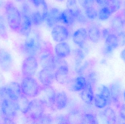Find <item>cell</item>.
Instances as JSON below:
<instances>
[{
	"mask_svg": "<svg viewBox=\"0 0 125 124\" xmlns=\"http://www.w3.org/2000/svg\"><path fill=\"white\" fill-rule=\"evenodd\" d=\"M7 20L11 30L18 33L22 20V15L17 7L11 1H8L4 6Z\"/></svg>",
	"mask_w": 125,
	"mask_h": 124,
	"instance_id": "obj_1",
	"label": "cell"
},
{
	"mask_svg": "<svg viewBox=\"0 0 125 124\" xmlns=\"http://www.w3.org/2000/svg\"><path fill=\"white\" fill-rule=\"evenodd\" d=\"M23 94L27 97H37L40 92L42 86L33 77H23L21 84Z\"/></svg>",
	"mask_w": 125,
	"mask_h": 124,
	"instance_id": "obj_2",
	"label": "cell"
},
{
	"mask_svg": "<svg viewBox=\"0 0 125 124\" xmlns=\"http://www.w3.org/2000/svg\"><path fill=\"white\" fill-rule=\"evenodd\" d=\"M46 107L42 100L39 99H34L30 101L24 114L28 118L35 123L44 114Z\"/></svg>",
	"mask_w": 125,
	"mask_h": 124,
	"instance_id": "obj_3",
	"label": "cell"
},
{
	"mask_svg": "<svg viewBox=\"0 0 125 124\" xmlns=\"http://www.w3.org/2000/svg\"><path fill=\"white\" fill-rule=\"evenodd\" d=\"M40 37L38 34L31 37H27L21 46V49L28 56L36 57L42 48Z\"/></svg>",
	"mask_w": 125,
	"mask_h": 124,
	"instance_id": "obj_4",
	"label": "cell"
},
{
	"mask_svg": "<svg viewBox=\"0 0 125 124\" xmlns=\"http://www.w3.org/2000/svg\"><path fill=\"white\" fill-rule=\"evenodd\" d=\"M1 107L5 121L12 122L17 117L19 110L15 101L7 99L2 100Z\"/></svg>",
	"mask_w": 125,
	"mask_h": 124,
	"instance_id": "obj_5",
	"label": "cell"
},
{
	"mask_svg": "<svg viewBox=\"0 0 125 124\" xmlns=\"http://www.w3.org/2000/svg\"><path fill=\"white\" fill-rule=\"evenodd\" d=\"M39 60L42 68H50L55 69L52 49L50 47L42 46L38 54Z\"/></svg>",
	"mask_w": 125,
	"mask_h": 124,
	"instance_id": "obj_6",
	"label": "cell"
},
{
	"mask_svg": "<svg viewBox=\"0 0 125 124\" xmlns=\"http://www.w3.org/2000/svg\"><path fill=\"white\" fill-rule=\"evenodd\" d=\"M56 94L51 86H43L38 96V99L44 103L46 107L51 108L55 105Z\"/></svg>",
	"mask_w": 125,
	"mask_h": 124,
	"instance_id": "obj_7",
	"label": "cell"
},
{
	"mask_svg": "<svg viewBox=\"0 0 125 124\" xmlns=\"http://www.w3.org/2000/svg\"><path fill=\"white\" fill-rule=\"evenodd\" d=\"M38 62L36 57L28 56L23 61L22 71L23 77H33L37 71Z\"/></svg>",
	"mask_w": 125,
	"mask_h": 124,
	"instance_id": "obj_8",
	"label": "cell"
},
{
	"mask_svg": "<svg viewBox=\"0 0 125 124\" xmlns=\"http://www.w3.org/2000/svg\"><path fill=\"white\" fill-rule=\"evenodd\" d=\"M68 29L62 25H57L52 28L51 35L53 41L58 43L66 41L69 36Z\"/></svg>",
	"mask_w": 125,
	"mask_h": 124,
	"instance_id": "obj_9",
	"label": "cell"
},
{
	"mask_svg": "<svg viewBox=\"0 0 125 124\" xmlns=\"http://www.w3.org/2000/svg\"><path fill=\"white\" fill-rule=\"evenodd\" d=\"M55 71L53 68H45L40 71L38 78L43 86H51L55 79Z\"/></svg>",
	"mask_w": 125,
	"mask_h": 124,
	"instance_id": "obj_10",
	"label": "cell"
},
{
	"mask_svg": "<svg viewBox=\"0 0 125 124\" xmlns=\"http://www.w3.org/2000/svg\"><path fill=\"white\" fill-rule=\"evenodd\" d=\"M13 59L10 53L4 49L0 50V68L3 71H9L12 66Z\"/></svg>",
	"mask_w": 125,
	"mask_h": 124,
	"instance_id": "obj_11",
	"label": "cell"
},
{
	"mask_svg": "<svg viewBox=\"0 0 125 124\" xmlns=\"http://www.w3.org/2000/svg\"><path fill=\"white\" fill-rule=\"evenodd\" d=\"M62 11L58 8L53 7L48 11L45 21L48 27L52 28L61 22V16Z\"/></svg>",
	"mask_w": 125,
	"mask_h": 124,
	"instance_id": "obj_12",
	"label": "cell"
},
{
	"mask_svg": "<svg viewBox=\"0 0 125 124\" xmlns=\"http://www.w3.org/2000/svg\"><path fill=\"white\" fill-rule=\"evenodd\" d=\"M87 38V31L84 28H79L73 34V41L74 43L81 48H83Z\"/></svg>",
	"mask_w": 125,
	"mask_h": 124,
	"instance_id": "obj_13",
	"label": "cell"
},
{
	"mask_svg": "<svg viewBox=\"0 0 125 124\" xmlns=\"http://www.w3.org/2000/svg\"><path fill=\"white\" fill-rule=\"evenodd\" d=\"M69 90L73 91H82L84 89L87 84V81L85 78L80 76L74 79L69 80L67 83Z\"/></svg>",
	"mask_w": 125,
	"mask_h": 124,
	"instance_id": "obj_14",
	"label": "cell"
},
{
	"mask_svg": "<svg viewBox=\"0 0 125 124\" xmlns=\"http://www.w3.org/2000/svg\"><path fill=\"white\" fill-rule=\"evenodd\" d=\"M55 79L58 83L62 84L67 83L70 80V74L67 65L60 66L55 71Z\"/></svg>",
	"mask_w": 125,
	"mask_h": 124,
	"instance_id": "obj_15",
	"label": "cell"
},
{
	"mask_svg": "<svg viewBox=\"0 0 125 124\" xmlns=\"http://www.w3.org/2000/svg\"><path fill=\"white\" fill-rule=\"evenodd\" d=\"M21 15L22 20L18 33L22 35L28 37L30 36L31 32L32 22L30 16L23 14Z\"/></svg>",
	"mask_w": 125,
	"mask_h": 124,
	"instance_id": "obj_16",
	"label": "cell"
},
{
	"mask_svg": "<svg viewBox=\"0 0 125 124\" xmlns=\"http://www.w3.org/2000/svg\"><path fill=\"white\" fill-rule=\"evenodd\" d=\"M75 17L74 10L67 8L62 11L61 22L66 26H72L75 22Z\"/></svg>",
	"mask_w": 125,
	"mask_h": 124,
	"instance_id": "obj_17",
	"label": "cell"
},
{
	"mask_svg": "<svg viewBox=\"0 0 125 124\" xmlns=\"http://www.w3.org/2000/svg\"><path fill=\"white\" fill-rule=\"evenodd\" d=\"M55 51L57 57L63 59L67 57L70 54V47L67 42H60L55 46Z\"/></svg>",
	"mask_w": 125,
	"mask_h": 124,
	"instance_id": "obj_18",
	"label": "cell"
},
{
	"mask_svg": "<svg viewBox=\"0 0 125 124\" xmlns=\"http://www.w3.org/2000/svg\"><path fill=\"white\" fill-rule=\"evenodd\" d=\"M81 97L84 102L87 104H91L94 100V92L92 86L89 83L87 82L85 88L82 91Z\"/></svg>",
	"mask_w": 125,
	"mask_h": 124,
	"instance_id": "obj_19",
	"label": "cell"
},
{
	"mask_svg": "<svg viewBox=\"0 0 125 124\" xmlns=\"http://www.w3.org/2000/svg\"><path fill=\"white\" fill-rule=\"evenodd\" d=\"M19 97L8 85L0 89V98L1 100L7 99L16 102Z\"/></svg>",
	"mask_w": 125,
	"mask_h": 124,
	"instance_id": "obj_20",
	"label": "cell"
},
{
	"mask_svg": "<svg viewBox=\"0 0 125 124\" xmlns=\"http://www.w3.org/2000/svg\"><path fill=\"white\" fill-rule=\"evenodd\" d=\"M68 102V97L64 92H60L56 94L55 105L58 110L64 109L67 105Z\"/></svg>",
	"mask_w": 125,
	"mask_h": 124,
	"instance_id": "obj_21",
	"label": "cell"
},
{
	"mask_svg": "<svg viewBox=\"0 0 125 124\" xmlns=\"http://www.w3.org/2000/svg\"><path fill=\"white\" fill-rule=\"evenodd\" d=\"M88 38L93 43H97L100 40L101 33L100 28L95 25L90 26L87 31Z\"/></svg>",
	"mask_w": 125,
	"mask_h": 124,
	"instance_id": "obj_22",
	"label": "cell"
},
{
	"mask_svg": "<svg viewBox=\"0 0 125 124\" xmlns=\"http://www.w3.org/2000/svg\"><path fill=\"white\" fill-rule=\"evenodd\" d=\"M119 46L117 35L110 34L105 39V50L108 53H110Z\"/></svg>",
	"mask_w": 125,
	"mask_h": 124,
	"instance_id": "obj_23",
	"label": "cell"
},
{
	"mask_svg": "<svg viewBox=\"0 0 125 124\" xmlns=\"http://www.w3.org/2000/svg\"><path fill=\"white\" fill-rule=\"evenodd\" d=\"M112 101L116 104L119 102L121 96V88L119 84L115 83L109 87Z\"/></svg>",
	"mask_w": 125,
	"mask_h": 124,
	"instance_id": "obj_24",
	"label": "cell"
},
{
	"mask_svg": "<svg viewBox=\"0 0 125 124\" xmlns=\"http://www.w3.org/2000/svg\"><path fill=\"white\" fill-rule=\"evenodd\" d=\"M83 114L78 110L72 111L66 116L68 124H82Z\"/></svg>",
	"mask_w": 125,
	"mask_h": 124,
	"instance_id": "obj_25",
	"label": "cell"
},
{
	"mask_svg": "<svg viewBox=\"0 0 125 124\" xmlns=\"http://www.w3.org/2000/svg\"><path fill=\"white\" fill-rule=\"evenodd\" d=\"M30 102L27 97L22 93L18 97L16 101L19 111L23 113H25L28 107Z\"/></svg>",
	"mask_w": 125,
	"mask_h": 124,
	"instance_id": "obj_26",
	"label": "cell"
},
{
	"mask_svg": "<svg viewBox=\"0 0 125 124\" xmlns=\"http://www.w3.org/2000/svg\"><path fill=\"white\" fill-rule=\"evenodd\" d=\"M125 24L124 20L119 13L117 14L112 19L111 22L112 28L115 31H119L122 29Z\"/></svg>",
	"mask_w": 125,
	"mask_h": 124,
	"instance_id": "obj_27",
	"label": "cell"
},
{
	"mask_svg": "<svg viewBox=\"0 0 125 124\" xmlns=\"http://www.w3.org/2000/svg\"><path fill=\"white\" fill-rule=\"evenodd\" d=\"M30 17L32 24L36 26L40 25L44 22V21H45L42 13L36 9L35 11L31 12Z\"/></svg>",
	"mask_w": 125,
	"mask_h": 124,
	"instance_id": "obj_28",
	"label": "cell"
},
{
	"mask_svg": "<svg viewBox=\"0 0 125 124\" xmlns=\"http://www.w3.org/2000/svg\"><path fill=\"white\" fill-rule=\"evenodd\" d=\"M104 116L108 124H115L116 121L117 117L115 112L111 108L108 107L104 112Z\"/></svg>",
	"mask_w": 125,
	"mask_h": 124,
	"instance_id": "obj_29",
	"label": "cell"
},
{
	"mask_svg": "<svg viewBox=\"0 0 125 124\" xmlns=\"http://www.w3.org/2000/svg\"><path fill=\"white\" fill-rule=\"evenodd\" d=\"M94 101L95 106L98 108H104L108 105L107 99L100 93L95 95Z\"/></svg>",
	"mask_w": 125,
	"mask_h": 124,
	"instance_id": "obj_30",
	"label": "cell"
},
{
	"mask_svg": "<svg viewBox=\"0 0 125 124\" xmlns=\"http://www.w3.org/2000/svg\"><path fill=\"white\" fill-rule=\"evenodd\" d=\"M120 0H107L106 6L112 14L117 11L121 7Z\"/></svg>",
	"mask_w": 125,
	"mask_h": 124,
	"instance_id": "obj_31",
	"label": "cell"
},
{
	"mask_svg": "<svg viewBox=\"0 0 125 124\" xmlns=\"http://www.w3.org/2000/svg\"><path fill=\"white\" fill-rule=\"evenodd\" d=\"M84 13L87 18L90 20H94L98 17L97 11L92 6L84 9Z\"/></svg>",
	"mask_w": 125,
	"mask_h": 124,
	"instance_id": "obj_32",
	"label": "cell"
},
{
	"mask_svg": "<svg viewBox=\"0 0 125 124\" xmlns=\"http://www.w3.org/2000/svg\"><path fill=\"white\" fill-rule=\"evenodd\" d=\"M111 14V12L108 8L105 6L102 7L100 9L98 14V17L100 20L105 21L110 17Z\"/></svg>",
	"mask_w": 125,
	"mask_h": 124,
	"instance_id": "obj_33",
	"label": "cell"
},
{
	"mask_svg": "<svg viewBox=\"0 0 125 124\" xmlns=\"http://www.w3.org/2000/svg\"><path fill=\"white\" fill-rule=\"evenodd\" d=\"M0 37L3 39H7L8 38L7 29L4 18L0 15Z\"/></svg>",
	"mask_w": 125,
	"mask_h": 124,
	"instance_id": "obj_34",
	"label": "cell"
},
{
	"mask_svg": "<svg viewBox=\"0 0 125 124\" xmlns=\"http://www.w3.org/2000/svg\"><path fill=\"white\" fill-rule=\"evenodd\" d=\"M74 11L76 21L81 24H85L87 23V18L84 15L80 9L77 8Z\"/></svg>",
	"mask_w": 125,
	"mask_h": 124,
	"instance_id": "obj_35",
	"label": "cell"
},
{
	"mask_svg": "<svg viewBox=\"0 0 125 124\" xmlns=\"http://www.w3.org/2000/svg\"><path fill=\"white\" fill-rule=\"evenodd\" d=\"M97 119L96 116L92 114H84L82 124H97Z\"/></svg>",
	"mask_w": 125,
	"mask_h": 124,
	"instance_id": "obj_36",
	"label": "cell"
},
{
	"mask_svg": "<svg viewBox=\"0 0 125 124\" xmlns=\"http://www.w3.org/2000/svg\"><path fill=\"white\" fill-rule=\"evenodd\" d=\"M54 122V118L50 115L44 114L34 123L40 124H51Z\"/></svg>",
	"mask_w": 125,
	"mask_h": 124,
	"instance_id": "obj_37",
	"label": "cell"
},
{
	"mask_svg": "<svg viewBox=\"0 0 125 124\" xmlns=\"http://www.w3.org/2000/svg\"><path fill=\"white\" fill-rule=\"evenodd\" d=\"M100 94H101L103 96H104L106 99H107L108 103V105L110 104L112 101L111 98V93L109 88H108L106 86H103L101 89Z\"/></svg>",
	"mask_w": 125,
	"mask_h": 124,
	"instance_id": "obj_38",
	"label": "cell"
},
{
	"mask_svg": "<svg viewBox=\"0 0 125 124\" xmlns=\"http://www.w3.org/2000/svg\"><path fill=\"white\" fill-rule=\"evenodd\" d=\"M21 14L27 15L30 16L31 14V9L28 3L25 2L22 4L21 9Z\"/></svg>",
	"mask_w": 125,
	"mask_h": 124,
	"instance_id": "obj_39",
	"label": "cell"
},
{
	"mask_svg": "<svg viewBox=\"0 0 125 124\" xmlns=\"http://www.w3.org/2000/svg\"><path fill=\"white\" fill-rule=\"evenodd\" d=\"M94 1L95 0H78L79 5L84 9L93 6Z\"/></svg>",
	"mask_w": 125,
	"mask_h": 124,
	"instance_id": "obj_40",
	"label": "cell"
},
{
	"mask_svg": "<svg viewBox=\"0 0 125 124\" xmlns=\"http://www.w3.org/2000/svg\"><path fill=\"white\" fill-rule=\"evenodd\" d=\"M66 6L67 8L75 10L78 8L77 0H67Z\"/></svg>",
	"mask_w": 125,
	"mask_h": 124,
	"instance_id": "obj_41",
	"label": "cell"
},
{
	"mask_svg": "<svg viewBox=\"0 0 125 124\" xmlns=\"http://www.w3.org/2000/svg\"><path fill=\"white\" fill-rule=\"evenodd\" d=\"M54 121L59 124H68L67 116L63 115L56 116L54 118Z\"/></svg>",
	"mask_w": 125,
	"mask_h": 124,
	"instance_id": "obj_42",
	"label": "cell"
},
{
	"mask_svg": "<svg viewBox=\"0 0 125 124\" xmlns=\"http://www.w3.org/2000/svg\"><path fill=\"white\" fill-rule=\"evenodd\" d=\"M119 46H124L125 45V33L123 31L119 33L117 35Z\"/></svg>",
	"mask_w": 125,
	"mask_h": 124,
	"instance_id": "obj_43",
	"label": "cell"
},
{
	"mask_svg": "<svg viewBox=\"0 0 125 124\" xmlns=\"http://www.w3.org/2000/svg\"><path fill=\"white\" fill-rule=\"evenodd\" d=\"M30 1L36 8L40 7L46 3L45 0H30Z\"/></svg>",
	"mask_w": 125,
	"mask_h": 124,
	"instance_id": "obj_44",
	"label": "cell"
},
{
	"mask_svg": "<svg viewBox=\"0 0 125 124\" xmlns=\"http://www.w3.org/2000/svg\"><path fill=\"white\" fill-rule=\"evenodd\" d=\"M120 115L122 118L125 121V104H123L120 107Z\"/></svg>",
	"mask_w": 125,
	"mask_h": 124,
	"instance_id": "obj_45",
	"label": "cell"
},
{
	"mask_svg": "<svg viewBox=\"0 0 125 124\" xmlns=\"http://www.w3.org/2000/svg\"><path fill=\"white\" fill-rule=\"evenodd\" d=\"M97 3L101 7L106 6L107 0H95Z\"/></svg>",
	"mask_w": 125,
	"mask_h": 124,
	"instance_id": "obj_46",
	"label": "cell"
},
{
	"mask_svg": "<svg viewBox=\"0 0 125 124\" xmlns=\"http://www.w3.org/2000/svg\"><path fill=\"white\" fill-rule=\"evenodd\" d=\"M110 32L108 29H104L102 31V35L104 38L106 39L107 36L110 35Z\"/></svg>",
	"mask_w": 125,
	"mask_h": 124,
	"instance_id": "obj_47",
	"label": "cell"
},
{
	"mask_svg": "<svg viewBox=\"0 0 125 124\" xmlns=\"http://www.w3.org/2000/svg\"><path fill=\"white\" fill-rule=\"evenodd\" d=\"M121 56L122 59L125 63V49L122 51V52H121Z\"/></svg>",
	"mask_w": 125,
	"mask_h": 124,
	"instance_id": "obj_48",
	"label": "cell"
},
{
	"mask_svg": "<svg viewBox=\"0 0 125 124\" xmlns=\"http://www.w3.org/2000/svg\"><path fill=\"white\" fill-rule=\"evenodd\" d=\"M3 4V0H0V8L2 7Z\"/></svg>",
	"mask_w": 125,
	"mask_h": 124,
	"instance_id": "obj_49",
	"label": "cell"
},
{
	"mask_svg": "<svg viewBox=\"0 0 125 124\" xmlns=\"http://www.w3.org/2000/svg\"><path fill=\"white\" fill-rule=\"evenodd\" d=\"M55 0L57 1V2H62L64 1L65 0Z\"/></svg>",
	"mask_w": 125,
	"mask_h": 124,
	"instance_id": "obj_50",
	"label": "cell"
},
{
	"mask_svg": "<svg viewBox=\"0 0 125 124\" xmlns=\"http://www.w3.org/2000/svg\"><path fill=\"white\" fill-rule=\"evenodd\" d=\"M15 0L16 1H17V2H20L23 1L24 0Z\"/></svg>",
	"mask_w": 125,
	"mask_h": 124,
	"instance_id": "obj_51",
	"label": "cell"
},
{
	"mask_svg": "<svg viewBox=\"0 0 125 124\" xmlns=\"http://www.w3.org/2000/svg\"><path fill=\"white\" fill-rule=\"evenodd\" d=\"M124 99H125V92H124Z\"/></svg>",
	"mask_w": 125,
	"mask_h": 124,
	"instance_id": "obj_52",
	"label": "cell"
}]
</instances>
